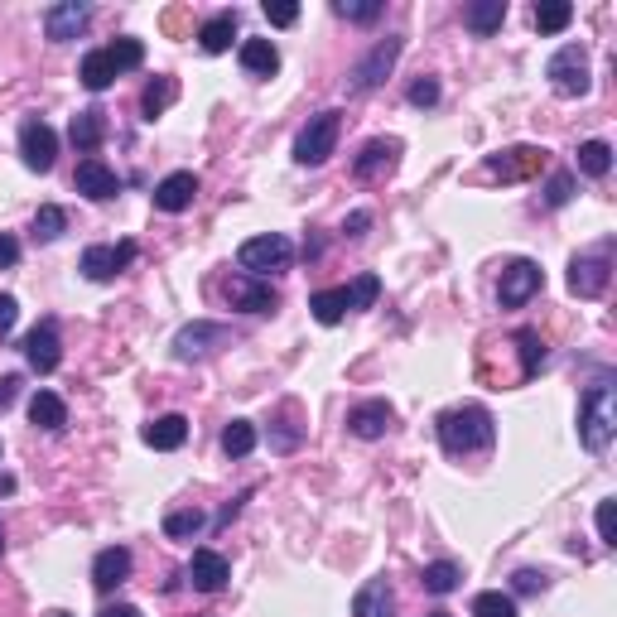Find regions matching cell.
<instances>
[{
    "mask_svg": "<svg viewBox=\"0 0 617 617\" xmlns=\"http://www.w3.org/2000/svg\"><path fill=\"white\" fill-rule=\"evenodd\" d=\"M511 348L521 352V381H531V376L545 367V343H540L536 328H516V333H511Z\"/></svg>",
    "mask_w": 617,
    "mask_h": 617,
    "instance_id": "obj_29",
    "label": "cell"
},
{
    "mask_svg": "<svg viewBox=\"0 0 617 617\" xmlns=\"http://www.w3.org/2000/svg\"><path fill=\"white\" fill-rule=\"evenodd\" d=\"M25 357H29V367H34L39 376L58 372V362H63V343H58L54 323H39V328L29 333V338H25Z\"/></svg>",
    "mask_w": 617,
    "mask_h": 617,
    "instance_id": "obj_18",
    "label": "cell"
},
{
    "mask_svg": "<svg viewBox=\"0 0 617 617\" xmlns=\"http://www.w3.org/2000/svg\"><path fill=\"white\" fill-rule=\"evenodd\" d=\"M511 589L516 593H540L545 589V574H540V569H516V574H511Z\"/></svg>",
    "mask_w": 617,
    "mask_h": 617,
    "instance_id": "obj_45",
    "label": "cell"
},
{
    "mask_svg": "<svg viewBox=\"0 0 617 617\" xmlns=\"http://www.w3.org/2000/svg\"><path fill=\"white\" fill-rule=\"evenodd\" d=\"M0 555H5V526H0Z\"/></svg>",
    "mask_w": 617,
    "mask_h": 617,
    "instance_id": "obj_54",
    "label": "cell"
},
{
    "mask_svg": "<svg viewBox=\"0 0 617 617\" xmlns=\"http://www.w3.org/2000/svg\"><path fill=\"white\" fill-rule=\"evenodd\" d=\"M222 449L232 458H246L256 449V425H251V420H232V425L222 430Z\"/></svg>",
    "mask_w": 617,
    "mask_h": 617,
    "instance_id": "obj_38",
    "label": "cell"
},
{
    "mask_svg": "<svg viewBox=\"0 0 617 617\" xmlns=\"http://www.w3.org/2000/svg\"><path fill=\"white\" fill-rule=\"evenodd\" d=\"M473 617H516V598L502 589H487L473 598Z\"/></svg>",
    "mask_w": 617,
    "mask_h": 617,
    "instance_id": "obj_39",
    "label": "cell"
},
{
    "mask_svg": "<svg viewBox=\"0 0 617 617\" xmlns=\"http://www.w3.org/2000/svg\"><path fill=\"white\" fill-rule=\"evenodd\" d=\"M213 343H227V328L222 323H188L179 328V338H174V357L188 362V357H203V352H213Z\"/></svg>",
    "mask_w": 617,
    "mask_h": 617,
    "instance_id": "obj_20",
    "label": "cell"
},
{
    "mask_svg": "<svg viewBox=\"0 0 617 617\" xmlns=\"http://www.w3.org/2000/svg\"><path fill=\"white\" fill-rule=\"evenodd\" d=\"M545 78L560 97H589L593 73H589V49L584 44H564L560 54L545 63Z\"/></svg>",
    "mask_w": 617,
    "mask_h": 617,
    "instance_id": "obj_3",
    "label": "cell"
},
{
    "mask_svg": "<svg viewBox=\"0 0 617 617\" xmlns=\"http://www.w3.org/2000/svg\"><path fill=\"white\" fill-rule=\"evenodd\" d=\"M140 439H145L155 454H174V449H184L188 420L184 415H160V420H150V425L140 430Z\"/></svg>",
    "mask_w": 617,
    "mask_h": 617,
    "instance_id": "obj_22",
    "label": "cell"
},
{
    "mask_svg": "<svg viewBox=\"0 0 617 617\" xmlns=\"http://www.w3.org/2000/svg\"><path fill=\"white\" fill-rule=\"evenodd\" d=\"M338 131H343V111H319V116H309V126H304L295 140V160L323 164L338 150Z\"/></svg>",
    "mask_w": 617,
    "mask_h": 617,
    "instance_id": "obj_4",
    "label": "cell"
},
{
    "mask_svg": "<svg viewBox=\"0 0 617 617\" xmlns=\"http://www.w3.org/2000/svg\"><path fill=\"white\" fill-rule=\"evenodd\" d=\"M290 256H295V246L290 237H280V232H266V237H251L242 242L237 251V261H242L246 275H266V270H285L290 266Z\"/></svg>",
    "mask_w": 617,
    "mask_h": 617,
    "instance_id": "obj_5",
    "label": "cell"
},
{
    "mask_svg": "<svg viewBox=\"0 0 617 617\" xmlns=\"http://www.w3.org/2000/svg\"><path fill=\"white\" fill-rule=\"evenodd\" d=\"M208 526V516L198 507H184V511H169L164 516V536H174V540H184V536H198Z\"/></svg>",
    "mask_w": 617,
    "mask_h": 617,
    "instance_id": "obj_37",
    "label": "cell"
},
{
    "mask_svg": "<svg viewBox=\"0 0 617 617\" xmlns=\"http://www.w3.org/2000/svg\"><path fill=\"white\" fill-rule=\"evenodd\" d=\"M131 550L126 545H107V550H97V560H92V584L102 593L121 589L126 579H131Z\"/></svg>",
    "mask_w": 617,
    "mask_h": 617,
    "instance_id": "obj_16",
    "label": "cell"
},
{
    "mask_svg": "<svg viewBox=\"0 0 617 617\" xmlns=\"http://www.w3.org/2000/svg\"><path fill=\"white\" fill-rule=\"evenodd\" d=\"M78 78H82V87H87V92H107L111 82H116V68H111L107 49H92V54L82 58Z\"/></svg>",
    "mask_w": 617,
    "mask_h": 617,
    "instance_id": "obj_30",
    "label": "cell"
},
{
    "mask_svg": "<svg viewBox=\"0 0 617 617\" xmlns=\"http://www.w3.org/2000/svg\"><path fill=\"white\" fill-rule=\"evenodd\" d=\"M574 198V174L560 169V174H550V184H545V208H564Z\"/></svg>",
    "mask_w": 617,
    "mask_h": 617,
    "instance_id": "obj_43",
    "label": "cell"
},
{
    "mask_svg": "<svg viewBox=\"0 0 617 617\" xmlns=\"http://www.w3.org/2000/svg\"><path fill=\"white\" fill-rule=\"evenodd\" d=\"M333 10H338L343 20H357V25H372V20H376V15H381V10H386V5H381V0H338Z\"/></svg>",
    "mask_w": 617,
    "mask_h": 617,
    "instance_id": "obj_42",
    "label": "cell"
},
{
    "mask_svg": "<svg viewBox=\"0 0 617 617\" xmlns=\"http://www.w3.org/2000/svg\"><path fill=\"white\" fill-rule=\"evenodd\" d=\"M63 232H68V213H63L58 203H44V208L34 213V237H39V242H58Z\"/></svg>",
    "mask_w": 617,
    "mask_h": 617,
    "instance_id": "obj_36",
    "label": "cell"
},
{
    "mask_svg": "<svg viewBox=\"0 0 617 617\" xmlns=\"http://www.w3.org/2000/svg\"><path fill=\"white\" fill-rule=\"evenodd\" d=\"M15 319H20V299L0 295V333H10V328H15Z\"/></svg>",
    "mask_w": 617,
    "mask_h": 617,
    "instance_id": "obj_48",
    "label": "cell"
},
{
    "mask_svg": "<svg viewBox=\"0 0 617 617\" xmlns=\"http://www.w3.org/2000/svg\"><path fill=\"white\" fill-rule=\"evenodd\" d=\"M174 102H179V82H174V78H155L150 87H145V97H140V111H145V121H155V116H164Z\"/></svg>",
    "mask_w": 617,
    "mask_h": 617,
    "instance_id": "obj_31",
    "label": "cell"
},
{
    "mask_svg": "<svg viewBox=\"0 0 617 617\" xmlns=\"http://www.w3.org/2000/svg\"><path fill=\"white\" fill-rule=\"evenodd\" d=\"M20 155H25V164L34 174H49L58 160L54 126H49V121H25V126H20Z\"/></svg>",
    "mask_w": 617,
    "mask_h": 617,
    "instance_id": "obj_10",
    "label": "cell"
},
{
    "mask_svg": "<svg viewBox=\"0 0 617 617\" xmlns=\"http://www.w3.org/2000/svg\"><path fill=\"white\" fill-rule=\"evenodd\" d=\"M29 420H34L39 430L58 434L63 425H68V405H63V396H54V391H34V401H29Z\"/></svg>",
    "mask_w": 617,
    "mask_h": 617,
    "instance_id": "obj_26",
    "label": "cell"
},
{
    "mask_svg": "<svg viewBox=\"0 0 617 617\" xmlns=\"http://www.w3.org/2000/svg\"><path fill=\"white\" fill-rule=\"evenodd\" d=\"M309 314L323 328H333V323H343V314H348V295L343 290H319V295H309Z\"/></svg>",
    "mask_w": 617,
    "mask_h": 617,
    "instance_id": "obj_32",
    "label": "cell"
},
{
    "mask_svg": "<svg viewBox=\"0 0 617 617\" xmlns=\"http://www.w3.org/2000/svg\"><path fill=\"white\" fill-rule=\"evenodd\" d=\"M193 198H198V179H193L188 169L164 174L160 184H155V208H160V213H188Z\"/></svg>",
    "mask_w": 617,
    "mask_h": 617,
    "instance_id": "obj_19",
    "label": "cell"
},
{
    "mask_svg": "<svg viewBox=\"0 0 617 617\" xmlns=\"http://www.w3.org/2000/svg\"><path fill=\"white\" fill-rule=\"evenodd\" d=\"M410 102H415V107H434V102H439V82L434 78L410 82Z\"/></svg>",
    "mask_w": 617,
    "mask_h": 617,
    "instance_id": "obj_44",
    "label": "cell"
},
{
    "mask_svg": "<svg viewBox=\"0 0 617 617\" xmlns=\"http://www.w3.org/2000/svg\"><path fill=\"white\" fill-rule=\"evenodd\" d=\"M502 20H507V0H473L463 10V25L473 29V34H497Z\"/></svg>",
    "mask_w": 617,
    "mask_h": 617,
    "instance_id": "obj_28",
    "label": "cell"
},
{
    "mask_svg": "<svg viewBox=\"0 0 617 617\" xmlns=\"http://www.w3.org/2000/svg\"><path fill=\"white\" fill-rule=\"evenodd\" d=\"M87 20H92V5L87 0H63V5L44 10V34L54 44H68V39H78L82 29H87Z\"/></svg>",
    "mask_w": 617,
    "mask_h": 617,
    "instance_id": "obj_13",
    "label": "cell"
},
{
    "mask_svg": "<svg viewBox=\"0 0 617 617\" xmlns=\"http://www.w3.org/2000/svg\"><path fill=\"white\" fill-rule=\"evenodd\" d=\"M10 492H15V478H10V473H0V497H10Z\"/></svg>",
    "mask_w": 617,
    "mask_h": 617,
    "instance_id": "obj_53",
    "label": "cell"
},
{
    "mask_svg": "<svg viewBox=\"0 0 617 617\" xmlns=\"http://www.w3.org/2000/svg\"><path fill=\"white\" fill-rule=\"evenodd\" d=\"M343 295H348V309H372L376 295H381V280L376 275H357L352 285H343Z\"/></svg>",
    "mask_w": 617,
    "mask_h": 617,
    "instance_id": "obj_41",
    "label": "cell"
},
{
    "mask_svg": "<svg viewBox=\"0 0 617 617\" xmlns=\"http://www.w3.org/2000/svg\"><path fill=\"white\" fill-rule=\"evenodd\" d=\"M184 574H188V584H193L198 593H217L227 579H232V564L222 560L217 550H193V560H188Z\"/></svg>",
    "mask_w": 617,
    "mask_h": 617,
    "instance_id": "obj_17",
    "label": "cell"
},
{
    "mask_svg": "<svg viewBox=\"0 0 617 617\" xmlns=\"http://www.w3.org/2000/svg\"><path fill=\"white\" fill-rule=\"evenodd\" d=\"M608 251H613V246H598L593 256H574V261H569V290L579 299H598L608 290V275H613Z\"/></svg>",
    "mask_w": 617,
    "mask_h": 617,
    "instance_id": "obj_7",
    "label": "cell"
},
{
    "mask_svg": "<svg viewBox=\"0 0 617 617\" xmlns=\"http://www.w3.org/2000/svg\"><path fill=\"white\" fill-rule=\"evenodd\" d=\"M396 164H401V140H367L362 155L352 160V179L372 184V179H386Z\"/></svg>",
    "mask_w": 617,
    "mask_h": 617,
    "instance_id": "obj_12",
    "label": "cell"
},
{
    "mask_svg": "<svg viewBox=\"0 0 617 617\" xmlns=\"http://www.w3.org/2000/svg\"><path fill=\"white\" fill-rule=\"evenodd\" d=\"M237 58H242V68L251 78H275L280 73V49L270 39H246L242 49H237Z\"/></svg>",
    "mask_w": 617,
    "mask_h": 617,
    "instance_id": "obj_24",
    "label": "cell"
},
{
    "mask_svg": "<svg viewBox=\"0 0 617 617\" xmlns=\"http://www.w3.org/2000/svg\"><path fill=\"white\" fill-rule=\"evenodd\" d=\"M232 39H237V10H222V15H213L208 25L198 29L203 54H227V49H232Z\"/></svg>",
    "mask_w": 617,
    "mask_h": 617,
    "instance_id": "obj_25",
    "label": "cell"
},
{
    "mask_svg": "<svg viewBox=\"0 0 617 617\" xmlns=\"http://www.w3.org/2000/svg\"><path fill=\"white\" fill-rule=\"evenodd\" d=\"M367 227H372V213H352L348 222H343V232H348V237H362Z\"/></svg>",
    "mask_w": 617,
    "mask_h": 617,
    "instance_id": "obj_51",
    "label": "cell"
},
{
    "mask_svg": "<svg viewBox=\"0 0 617 617\" xmlns=\"http://www.w3.org/2000/svg\"><path fill=\"white\" fill-rule=\"evenodd\" d=\"M401 39H396V34H386V39H381V44H376L372 54L362 58V63H357V68H352V92H372L376 82L386 78V73H391V68H396V58H401Z\"/></svg>",
    "mask_w": 617,
    "mask_h": 617,
    "instance_id": "obj_11",
    "label": "cell"
},
{
    "mask_svg": "<svg viewBox=\"0 0 617 617\" xmlns=\"http://www.w3.org/2000/svg\"><path fill=\"white\" fill-rule=\"evenodd\" d=\"M613 497H608V502H598V540H603V545H617L613 540Z\"/></svg>",
    "mask_w": 617,
    "mask_h": 617,
    "instance_id": "obj_47",
    "label": "cell"
},
{
    "mask_svg": "<svg viewBox=\"0 0 617 617\" xmlns=\"http://www.w3.org/2000/svg\"><path fill=\"white\" fill-rule=\"evenodd\" d=\"M97 617H140V608H131V603H111V608H102Z\"/></svg>",
    "mask_w": 617,
    "mask_h": 617,
    "instance_id": "obj_52",
    "label": "cell"
},
{
    "mask_svg": "<svg viewBox=\"0 0 617 617\" xmlns=\"http://www.w3.org/2000/svg\"><path fill=\"white\" fill-rule=\"evenodd\" d=\"M540 285H545V270L536 266V261H511L507 270H502V285H497V299L507 304V309H521L526 299L540 295Z\"/></svg>",
    "mask_w": 617,
    "mask_h": 617,
    "instance_id": "obj_8",
    "label": "cell"
},
{
    "mask_svg": "<svg viewBox=\"0 0 617 617\" xmlns=\"http://www.w3.org/2000/svg\"><path fill=\"white\" fill-rule=\"evenodd\" d=\"M107 58H111L116 73H131V68L145 63V44H140V39H116V44L107 49Z\"/></svg>",
    "mask_w": 617,
    "mask_h": 617,
    "instance_id": "obj_40",
    "label": "cell"
},
{
    "mask_svg": "<svg viewBox=\"0 0 617 617\" xmlns=\"http://www.w3.org/2000/svg\"><path fill=\"white\" fill-rule=\"evenodd\" d=\"M391 420H396V410L386 401H362V405H352L348 430L357 434V439H381V434L391 430Z\"/></svg>",
    "mask_w": 617,
    "mask_h": 617,
    "instance_id": "obj_21",
    "label": "cell"
},
{
    "mask_svg": "<svg viewBox=\"0 0 617 617\" xmlns=\"http://www.w3.org/2000/svg\"><path fill=\"white\" fill-rule=\"evenodd\" d=\"M352 617H396V593L386 579H367L352 598Z\"/></svg>",
    "mask_w": 617,
    "mask_h": 617,
    "instance_id": "obj_23",
    "label": "cell"
},
{
    "mask_svg": "<svg viewBox=\"0 0 617 617\" xmlns=\"http://www.w3.org/2000/svg\"><path fill=\"white\" fill-rule=\"evenodd\" d=\"M15 261H20V242L0 232V270H10V266H15Z\"/></svg>",
    "mask_w": 617,
    "mask_h": 617,
    "instance_id": "obj_49",
    "label": "cell"
},
{
    "mask_svg": "<svg viewBox=\"0 0 617 617\" xmlns=\"http://www.w3.org/2000/svg\"><path fill=\"white\" fill-rule=\"evenodd\" d=\"M68 140H73L78 150H87V155H92V150L107 140V116H102V111H78V116H73V126H68Z\"/></svg>",
    "mask_w": 617,
    "mask_h": 617,
    "instance_id": "obj_27",
    "label": "cell"
},
{
    "mask_svg": "<svg viewBox=\"0 0 617 617\" xmlns=\"http://www.w3.org/2000/svg\"><path fill=\"white\" fill-rule=\"evenodd\" d=\"M608 169H613V145H608V140H584V145H579V174L603 179Z\"/></svg>",
    "mask_w": 617,
    "mask_h": 617,
    "instance_id": "obj_33",
    "label": "cell"
},
{
    "mask_svg": "<svg viewBox=\"0 0 617 617\" xmlns=\"http://www.w3.org/2000/svg\"><path fill=\"white\" fill-rule=\"evenodd\" d=\"M613 434H617V396L608 381H598V386L584 391V401H579V444L589 454H603L613 444Z\"/></svg>",
    "mask_w": 617,
    "mask_h": 617,
    "instance_id": "obj_2",
    "label": "cell"
},
{
    "mask_svg": "<svg viewBox=\"0 0 617 617\" xmlns=\"http://www.w3.org/2000/svg\"><path fill=\"white\" fill-rule=\"evenodd\" d=\"M73 184H78L82 198H92V203H107L121 193V179H116V169L107 160H97V155H87L78 164V174H73Z\"/></svg>",
    "mask_w": 617,
    "mask_h": 617,
    "instance_id": "obj_14",
    "label": "cell"
},
{
    "mask_svg": "<svg viewBox=\"0 0 617 617\" xmlns=\"http://www.w3.org/2000/svg\"><path fill=\"white\" fill-rule=\"evenodd\" d=\"M227 299H232V309H246V314H270L280 304L275 290L266 280H256V275H232L227 280Z\"/></svg>",
    "mask_w": 617,
    "mask_h": 617,
    "instance_id": "obj_15",
    "label": "cell"
},
{
    "mask_svg": "<svg viewBox=\"0 0 617 617\" xmlns=\"http://www.w3.org/2000/svg\"><path fill=\"white\" fill-rule=\"evenodd\" d=\"M49 617H73V613H49Z\"/></svg>",
    "mask_w": 617,
    "mask_h": 617,
    "instance_id": "obj_56",
    "label": "cell"
},
{
    "mask_svg": "<svg viewBox=\"0 0 617 617\" xmlns=\"http://www.w3.org/2000/svg\"><path fill=\"white\" fill-rule=\"evenodd\" d=\"M135 261V242H116V246H87V251H82V275H87V280H97V285H107V280H116V275H121V270L131 266Z\"/></svg>",
    "mask_w": 617,
    "mask_h": 617,
    "instance_id": "obj_9",
    "label": "cell"
},
{
    "mask_svg": "<svg viewBox=\"0 0 617 617\" xmlns=\"http://www.w3.org/2000/svg\"><path fill=\"white\" fill-rule=\"evenodd\" d=\"M458 579H463V569H458L454 560H434V564H425V574H420V584H425V593H454L458 589Z\"/></svg>",
    "mask_w": 617,
    "mask_h": 617,
    "instance_id": "obj_34",
    "label": "cell"
},
{
    "mask_svg": "<svg viewBox=\"0 0 617 617\" xmlns=\"http://www.w3.org/2000/svg\"><path fill=\"white\" fill-rule=\"evenodd\" d=\"M15 391H20V376H0V410H10Z\"/></svg>",
    "mask_w": 617,
    "mask_h": 617,
    "instance_id": "obj_50",
    "label": "cell"
},
{
    "mask_svg": "<svg viewBox=\"0 0 617 617\" xmlns=\"http://www.w3.org/2000/svg\"><path fill=\"white\" fill-rule=\"evenodd\" d=\"M569 25H574V5H569V0H545V5H536L540 34H564Z\"/></svg>",
    "mask_w": 617,
    "mask_h": 617,
    "instance_id": "obj_35",
    "label": "cell"
},
{
    "mask_svg": "<svg viewBox=\"0 0 617 617\" xmlns=\"http://www.w3.org/2000/svg\"><path fill=\"white\" fill-rule=\"evenodd\" d=\"M545 169V150L540 145H511V150H497L487 160V174L502 179V184H521V179H536Z\"/></svg>",
    "mask_w": 617,
    "mask_h": 617,
    "instance_id": "obj_6",
    "label": "cell"
},
{
    "mask_svg": "<svg viewBox=\"0 0 617 617\" xmlns=\"http://www.w3.org/2000/svg\"><path fill=\"white\" fill-rule=\"evenodd\" d=\"M266 20L275 29H290L299 20V5H270V0H266Z\"/></svg>",
    "mask_w": 617,
    "mask_h": 617,
    "instance_id": "obj_46",
    "label": "cell"
},
{
    "mask_svg": "<svg viewBox=\"0 0 617 617\" xmlns=\"http://www.w3.org/2000/svg\"><path fill=\"white\" fill-rule=\"evenodd\" d=\"M425 617H454V613H425Z\"/></svg>",
    "mask_w": 617,
    "mask_h": 617,
    "instance_id": "obj_55",
    "label": "cell"
},
{
    "mask_svg": "<svg viewBox=\"0 0 617 617\" xmlns=\"http://www.w3.org/2000/svg\"><path fill=\"white\" fill-rule=\"evenodd\" d=\"M492 439H497V425H492V415H487L483 405H454V410H444L439 415V444H444V454H478V449H492Z\"/></svg>",
    "mask_w": 617,
    "mask_h": 617,
    "instance_id": "obj_1",
    "label": "cell"
}]
</instances>
